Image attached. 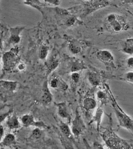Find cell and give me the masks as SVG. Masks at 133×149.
<instances>
[{
    "label": "cell",
    "mask_w": 133,
    "mask_h": 149,
    "mask_svg": "<svg viewBox=\"0 0 133 149\" xmlns=\"http://www.w3.org/2000/svg\"><path fill=\"white\" fill-rule=\"evenodd\" d=\"M104 112L102 108L100 107L97 108L95 114L93 116V120L94 122H96L97 125V129L99 131L100 124H101L102 120L103 115Z\"/></svg>",
    "instance_id": "cell-19"
},
{
    "label": "cell",
    "mask_w": 133,
    "mask_h": 149,
    "mask_svg": "<svg viewBox=\"0 0 133 149\" xmlns=\"http://www.w3.org/2000/svg\"><path fill=\"white\" fill-rule=\"evenodd\" d=\"M48 85L51 88L63 91H66L68 88V85L61 78L56 75L51 77L48 82Z\"/></svg>",
    "instance_id": "cell-6"
},
{
    "label": "cell",
    "mask_w": 133,
    "mask_h": 149,
    "mask_svg": "<svg viewBox=\"0 0 133 149\" xmlns=\"http://www.w3.org/2000/svg\"><path fill=\"white\" fill-rule=\"evenodd\" d=\"M61 131L68 138H71L72 134L69 127L66 123H61L60 126Z\"/></svg>",
    "instance_id": "cell-21"
},
{
    "label": "cell",
    "mask_w": 133,
    "mask_h": 149,
    "mask_svg": "<svg viewBox=\"0 0 133 149\" xmlns=\"http://www.w3.org/2000/svg\"><path fill=\"white\" fill-rule=\"evenodd\" d=\"M127 65L130 68L133 69V56L130 57L127 60Z\"/></svg>",
    "instance_id": "cell-32"
},
{
    "label": "cell",
    "mask_w": 133,
    "mask_h": 149,
    "mask_svg": "<svg viewBox=\"0 0 133 149\" xmlns=\"http://www.w3.org/2000/svg\"><path fill=\"white\" fill-rule=\"evenodd\" d=\"M48 47L46 46L43 45L41 47L39 51V56L42 60H44L46 58L48 54Z\"/></svg>",
    "instance_id": "cell-24"
},
{
    "label": "cell",
    "mask_w": 133,
    "mask_h": 149,
    "mask_svg": "<svg viewBox=\"0 0 133 149\" xmlns=\"http://www.w3.org/2000/svg\"><path fill=\"white\" fill-rule=\"evenodd\" d=\"M104 26L107 31L113 33L127 31L130 27L123 16L116 13H111L107 15L104 21Z\"/></svg>",
    "instance_id": "cell-1"
},
{
    "label": "cell",
    "mask_w": 133,
    "mask_h": 149,
    "mask_svg": "<svg viewBox=\"0 0 133 149\" xmlns=\"http://www.w3.org/2000/svg\"><path fill=\"white\" fill-rule=\"evenodd\" d=\"M121 80L133 84V71H130L125 73Z\"/></svg>",
    "instance_id": "cell-25"
},
{
    "label": "cell",
    "mask_w": 133,
    "mask_h": 149,
    "mask_svg": "<svg viewBox=\"0 0 133 149\" xmlns=\"http://www.w3.org/2000/svg\"><path fill=\"white\" fill-rule=\"evenodd\" d=\"M24 4L36 8L41 4L39 0H24Z\"/></svg>",
    "instance_id": "cell-27"
},
{
    "label": "cell",
    "mask_w": 133,
    "mask_h": 149,
    "mask_svg": "<svg viewBox=\"0 0 133 149\" xmlns=\"http://www.w3.org/2000/svg\"><path fill=\"white\" fill-rule=\"evenodd\" d=\"M85 126L83 122L79 116H77L72 121L71 131L72 135L75 137H78L85 130Z\"/></svg>",
    "instance_id": "cell-7"
},
{
    "label": "cell",
    "mask_w": 133,
    "mask_h": 149,
    "mask_svg": "<svg viewBox=\"0 0 133 149\" xmlns=\"http://www.w3.org/2000/svg\"><path fill=\"white\" fill-rule=\"evenodd\" d=\"M19 51V48L16 46L2 55V65L4 71L9 72L13 70L17 66L20 61Z\"/></svg>",
    "instance_id": "cell-4"
},
{
    "label": "cell",
    "mask_w": 133,
    "mask_h": 149,
    "mask_svg": "<svg viewBox=\"0 0 133 149\" xmlns=\"http://www.w3.org/2000/svg\"><path fill=\"white\" fill-rule=\"evenodd\" d=\"M41 100L42 103L44 104H49L52 101V95L48 88V84L47 81L43 84Z\"/></svg>",
    "instance_id": "cell-10"
},
{
    "label": "cell",
    "mask_w": 133,
    "mask_h": 149,
    "mask_svg": "<svg viewBox=\"0 0 133 149\" xmlns=\"http://www.w3.org/2000/svg\"><path fill=\"white\" fill-rule=\"evenodd\" d=\"M58 65V63L57 61H53L50 62L49 64H48V68L50 72L53 70L57 67Z\"/></svg>",
    "instance_id": "cell-29"
},
{
    "label": "cell",
    "mask_w": 133,
    "mask_h": 149,
    "mask_svg": "<svg viewBox=\"0 0 133 149\" xmlns=\"http://www.w3.org/2000/svg\"><path fill=\"white\" fill-rule=\"evenodd\" d=\"M111 93L113 101L112 105L118 122L119 126L125 128L133 134V120L120 107L111 92Z\"/></svg>",
    "instance_id": "cell-3"
},
{
    "label": "cell",
    "mask_w": 133,
    "mask_h": 149,
    "mask_svg": "<svg viewBox=\"0 0 133 149\" xmlns=\"http://www.w3.org/2000/svg\"><path fill=\"white\" fill-rule=\"evenodd\" d=\"M97 102L95 100L91 97H87L84 100L83 107L86 111L90 112L96 108Z\"/></svg>",
    "instance_id": "cell-14"
},
{
    "label": "cell",
    "mask_w": 133,
    "mask_h": 149,
    "mask_svg": "<svg viewBox=\"0 0 133 149\" xmlns=\"http://www.w3.org/2000/svg\"><path fill=\"white\" fill-rule=\"evenodd\" d=\"M128 11L132 15H133V9H132L131 11H129V10H128Z\"/></svg>",
    "instance_id": "cell-38"
},
{
    "label": "cell",
    "mask_w": 133,
    "mask_h": 149,
    "mask_svg": "<svg viewBox=\"0 0 133 149\" xmlns=\"http://www.w3.org/2000/svg\"><path fill=\"white\" fill-rule=\"evenodd\" d=\"M34 127H38L41 129L42 128H44L46 127L44 122L41 121H36L35 122Z\"/></svg>",
    "instance_id": "cell-31"
},
{
    "label": "cell",
    "mask_w": 133,
    "mask_h": 149,
    "mask_svg": "<svg viewBox=\"0 0 133 149\" xmlns=\"http://www.w3.org/2000/svg\"><path fill=\"white\" fill-rule=\"evenodd\" d=\"M85 66L81 62L76 61L73 63L71 66V71L72 72H78L80 70L85 69Z\"/></svg>",
    "instance_id": "cell-22"
},
{
    "label": "cell",
    "mask_w": 133,
    "mask_h": 149,
    "mask_svg": "<svg viewBox=\"0 0 133 149\" xmlns=\"http://www.w3.org/2000/svg\"><path fill=\"white\" fill-rule=\"evenodd\" d=\"M122 51L127 54H133V38L126 40Z\"/></svg>",
    "instance_id": "cell-18"
},
{
    "label": "cell",
    "mask_w": 133,
    "mask_h": 149,
    "mask_svg": "<svg viewBox=\"0 0 133 149\" xmlns=\"http://www.w3.org/2000/svg\"><path fill=\"white\" fill-rule=\"evenodd\" d=\"M12 111V109H10L8 112H7L6 113H4L0 115V124L11 114Z\"/></svg>",
    "instance_id": "cell-30"
},
{
    "label": "cell",
    "mask_w": 133,
    "mask_h": 149,
    "mask_svg": "<svg viewBox=\"0 0 133 149\" xmlns=\"http://www.w3.org/2000/svg\"><path fill=\"white\" fill-rule=\"evenodd\" d=\"M88 80L93 86H97L101 84L102 77L99 72H92L88 74Z\"/></svg>",
    "instance_id": "cell-12"
},
{
    "label": "cell",
    "mask_w": 133,
    "mask_h": 149,
    "mask_svg": "<svg viewBox=\"0 0 133 149\" xmlns=\"http://www.w3.org/2000/svg\"><path fill=\"white\" fill-rule=\"evenodd\" d=\"M103 137L106 146L109 148H133V146L129 141L120 137L111 128L105 131Z\"/></svg>",
    "instance_id": "cell-2"
},
{
    "label": "cell",
    "mask_w": 133,
    "mask_h": 149,
    "mask_svg": "<svg viewBox=\"0 0 133 149\" xmlns=\"http://www.w3.org/2000/svg\"><path fill=\"white\" fill-rule=\"evenodd\" d=\"M97 97L98 100L102 102H106L107 99V94L102 91H99L97 93Z\"/></svg>",
    "instance_id": "cell-26"
},
{
    "label": "cell",
    "mask_w": 133,
    "mask_h": 149,
    "mask_svg": "<svg viewBox=\"0 0 133 149\" xmlns=\"http://www.w3.org/2000/svg\"><path fill=\"white\" fill-rule=\"evenodd\" d=\"M68 46L71 53L77 54L82 51L83 44L78 40L74 38H70L68 40Z\"/></svg>",
    "instance_id": "cell-9"
},
{
    "label": "cell",
    "mask_w": 133,
    "mask_h": 149,
    "mask_svg": "<svg viewBox=\"0 0 133 149\" xmlns=\"http://www.w3.org/2000/svg\"><path fill=\"white\" fill-rule=\"evenodd\" d=\"M1 8H0V13H1Z\"/></svg>",
    "instance_id": "cell-40"
},
{
    "label": "cell",
    "mask_w": 133,
    "mask_h": 149,
    "mask_svg": "<svg viewBox=\"0 0 133 149\" xmlns=\"http://www.w3.org/2000/svg\"><path fill=\"white\" fill-rule=\"evenodd\" d=\"M108 3V0H93L92 5L93 9H97L107 6Z\"/></svg>",
    "instance_id": "cell-20"
},
{
    "label": "cell",
    "mask_w": 133,
    "mask_h": 149,
    "mask_svg": "<svg viewBox=\"0 0 133 149\" xmlns=\"http://www.w3.org/2000/svg\"><path fill=\"white\" fill-rule=\"evenodd\" d=\"M0 86L6 90L13 91L17 88V83L15 81L0 80Z\"/></svg>",
    "instance_id": "cell-16"
},
{
    "label": "cell",
    "mask_w": 133,
    "mask_h": 149,
    "mask_svg": "<svg viewBox=\"0 0 133 149\" xmlns=\"http://www.w3.org/2000/svg\"><path fill=\"white\" fill-rule=\"evenodd\" d=\"M97 57L101 62L106 65L111 64L114 61V57L111 52L107 50H101L97 53Z\"/></svg>",
    "instance_id": "cell-8"
},
{
    "label": "cell",
    "mask_w": 133,
    "mask_h": 149,
    "mask_svg": "<svg viewBox=\"0 0 133 149\" xmlns=\"http://www.w3.org/2000/svg\"><path fill=\"white\" fill-rule=\"evenodd\" d=\"M46 2H48L54 5H58L60 2V0H44Z\"/></svg>",
    "instance_id": "cell-33"
},
{
    "label": "cell",
    "mask_w": 133,
    "mask_h": 149,
    "mask_svg": "<svg viewBox=\"0 0 133 149\" xmlns=\"http://www.w3.org/2000/svg\"><path fill=\"white\" fill-rule=\"evenodd\" d=\"M16 137L12 134H7L3 138L2 142V145L4 146L9 147L15 144Z\"/></svg>",
    "instance_id": "cell-17"
},
{
    "label": "cell",
    "mask_w": 133,
    "mask_h": 149,
    "mask_svg": "<svg viewBox=\"0 0 133 149\" xmlns=\"http://www.w3.org/2000/svg\"><path fill=\"white\" fill-rule=\"evenodd\" d=\"M4 134V129L2 125H0V141L2 139Z\"/></svg>",
    "instance_id": "cell-36"
},
{
    "label": "cell",
    "mask_w": 133,
    "mask_h": 149,
    "mask_svg": "<svg viewBox=\"0 0 133 149\" xmlns=\"http://www.w3.org/2000/svg\"><path fill=\"white\" fill-rule=\"evenodd\" d=\"M3 47V39L2 33H0V51L2 49Z\"/></svg>",
    "instance_id": "cell-37"
},
{
    "label": "cell",
    "mask_w": 133,
    "mask_h": 149,
    "mask_svg": "<svg viewBox=\"0 0 133 149\" xmlns=\"http://www.w3.org/2000/svg\"><path fill=\"white\" fill-rule=\"evenodd\" d=\"M43 132L40 128L36 127L33 130L31 137L34 139H38L42 137Z\"/></svg>",
    "instance_id": "cell-23"
},
{
    "label": "cell",
    "mask_w": 133,
    "mask_h": 149,
    "mask_svg": "<svg viewBox=\"0 0 133 149\" xmlns=\"http://www.w3.org/2000/svg\"><path fill=\"white\" fill-rule=\"evenodd\" d=\"M34 118L32 114H26L23 115L20 118V122L23 126H34L35 122Z\"/></svg>",
    "instance_id": "cell-13"
},
{
    "label": "cell",
    "mask_w": 133,
    "mask_h": 149,
    "mask_svg": "<svg viewBox=\"0 0 133 149\" xmlns=\"http://www.w3.org/2000/svg\"><path fill=\"white\" fill-rule=\"evenodd\" d=\"M120 2L122 4L133 5V0H120Z\"/></svg>",
    "instance_id": "cell-34"
},
{
    "label": "cell",
    "mask_w": 133,
    "mask_h": 149,
    "mask_svg": "<svg viewBox=\"0 0 133 149\" xmlns=\"http://www.w3.org/2000/svg\"><path fill=\"white\" fill-rule=\"evenodd\" d=\"M7 126L11 130L19 129L21 127V123L16 115L9 116L6 123Z\"/></svg>",
    "instance_id": "cell-11"
},
{
    "label": "cell",
    "mask_w": 133,
    "mask_h": 149,
    "mask_svg": "<svg viewBox=\"0 0 133 149\" xmlns=\"http://www.w3.org/2000/svg\"><path fill=\"white\" fill-rule=\"evenodd\" d=\"M0 53H1V52H0ZM1 54H0V59H1ZM1 59H0V67H1Z\"/></svg>",
    "instance_id": "cell-39"
},
{
    "label": "cell",
    "mask_w": 133,
    "mask_h": 149,
    "mask_svg": "<svg viewBox=\"0 0 133 149\" xmlns=\"http://www.w3.org/2000/svg\"><path fill=\"white\" fill-rule=\"evenodd\" d=\"M71 79L74 84L79 82L80 79V75L78 72H72L71 76Z\"/></svg>",
    "instance_id": "cell-28"
},
{
    "label": "cell",
    "mask_w": 133,
    "mask_h": 149,
    "mask_svg": "<svg viewBox=\"0 0 133 149\" xmlns=\"http://www.w3.org/2000/svg\"><path fill=\"white\" fill-rule=\"evenodd\" d=\"M131 14V15H132V16H133V15H132V14Z\"/></svg>",
    "instance_id": "cell-41"
},
{
    "label": "cell",
    "mask_w": 133,
    "mask_h": 149,
    "mask_svg": "<svg viewBox=\"0 0 133 149\" xmlns=\"http://www.w3.org/2000/svg\"><path fill=\"white\" fill-rule=\"evenodd\" d=\"M18 69L20 71H23L26 68V65L25 64L21 63L19 64L17 66Z\"/></svg>",
    "instance_id": "cell-35"
},
{
    "label": "cell",
    "mask_w": 133,
    "mask_h": 149,
    "mask_svg": "<svg viewBox=\"0 0 133 149\" xmlns=\"http://www.w3.org/2000/svg\"><path fill=\"white\" fill-rule=\"evenodd\" d=\"M24 29V26H17L9 29L10 36L8 39V44L9 45H12L15 47L17 46L16 45L21 40L20 35Z\"/></svg>",
    "instance_id": "cell-5"
},
{
    "label": "cell",
    "mask_w": 133,
    "mask_h": 149,
    "mask_svg": "<svg viewBox=\"0 0 133 149\" xmlns=\"http://www.w3.org/2000/svg\"><path fill=\"white\" fill-rule=\"evenodd\" d=\"M58 113L59 116L62 118L70 119V115L68 111L66 104L64 102L57 104Z\"/></svg>",
    "instance_id": "cell-15"
}]
</instances>
